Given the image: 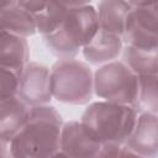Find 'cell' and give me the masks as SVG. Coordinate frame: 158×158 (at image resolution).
<instances>
[{"label":"cell","instance_id":"cell-1","mask_svg":"<svg viewBox=\"0 0 158 158\" xmlns=\"http://www.w3.org/2000/svg\"><path fill=\"white\" fill-rule=\"evenodd\" d=\"M63 120L56 107H31L27 123L11 138L1 139L12 158H52L60 151Z\"/></svg>","mask_w":158,"mask_h":158},{"label":"cell","instance_id":"cell-2","mask_svg":"<svg viewBox=\"0 0 158 158\" xmlns=\"http://www.w3.org/2000/svg\"><path fill=\"white\" fill-rule=\"evenodd\" d=\"M100 28L98 10L89 2H69L59 27L43 37L49 52L59 59H74Z\"/></svg>","mask_w":158,"mask_h":158},{"label":"cell","instance_id":"cell-3","mask_svg":"<svg viewBox=\"0 0 158 158\" xmlns=\"http://www.w3.org/2000/svg\"><path fill=\"white\" fill-rule=\"evenodd\" d=\"M137 116L138 111L132 106L99 100L86 106L80 121L104 143L125 144L132 133Z\"/></svg>","mask_w":158,"mask_h":158},{"label":"cell","instance_id":"cell-4","mask_svg":"<svg viewBox=\"0 0 158 158\" xmlns=\"http://www.w3.org/2000/svg\"><path fill=\"white\" fill-rule=\"evenodd\" d=\"M52 95L69 105H86L94 95V73L88 63L58 59L51 68Z\"/></svg>","mask_w":158,"mask_h":158},{"label":"cell","instance_id":"cell-5","mask_svg":"<svg viewBox=\"0 0 158 158\" xmlns=\"http://www.w3.org/2000/svg\"><path fill=\"white\" fill-rule=\"evenodd\" d=\"M138 75L122 60L100 65L94 72V94L105 101L135 107Z\"/></svg>","mask_w":158,"mask_h":158},{"label":"cell","instance_id":"cell-6","mask_svg":"<svg viewBox=\"0 0 158 158\" xmlns=\"http://www.w3.org/2000/svg\"><path fill=\"white\" fill-rule=\"evenodd\" d=\"M123 44L142 51H158V1H130Z\"/></svg>","mask_w":158,"mask_h":158},{"label":"cell","instance_id":"cell-7","mask_svg":"<svg viewBox=\"0 0 158 158\" xmlns=\"http://www.w3.org/2000/svg\"><path fill=\"white\" fill-rule=\"evenodd\" d=\"M105 144L80 120L64 122L60 136V151L70 158H99Z\"/></svg>","mask_w":158,"mask_h":158},{"label":"cell","instance_id":"cell-8","mask_svg":"<svg viewBox=\"0 0 158 158\" xmlns=\"http://www.w3.org/2000/svg\"><path fill=\"white\" fill-rule=\"evenodd\" d=\"M17 98L30 107L48 105L52 100L51 69L38 62H30L21 73Z\"/></svg>","mask_w":158,"mask_h":158},{"label":"cell","instance_id":"cell-9","mask_svg":"<svg viewBox=\"0 0 158 158\" xmlns=\"http://www.w3.org/2000/svg\"><path fill=\"white\" fill-rule=\"evenodd\" d=\"M125 146L146 158L158 157V114L138 112Z\"/></svg>","mask_w":158,"mask_h":158},{"label":"cell","instance_id":"cell-10","mask_svg":"<svg viewBox=\"0 0 158 158\" xmlns=\"http://www.w3.org/2000/svg\"><path fill=\"white\" fill-rule=\"evenodd\" d=\"M123 40L121 36L99 28L93 41L86 44L81 53L88 63L94 65H102L114 60L123 51Z\"/></svg>","mask_w":158,"mask_h":158},{"label":"cell","instance_id":"cell-11","mask_svg":"<svg viewBox=\"0 0 158 158\" xmlns=\"http://www.w3.org/2000/svg\"><path fill=\"white\" fill-rule=\"evenodd\" d=\"M1 30L21 37H28L37 32L35 15L21 6L20 1L0 2Z\"/></svg>","mask_w":158,"mask_h":158},{"label":"cell","instance_id":"cell-12","mask_svg":"<svg viewBox=\"0 0 158 158\" xmlns=\"http://www.w3.org/2000/svg\"><path fill=\"white\" fill-rule=\"evenodd\" d=\"M31 107L20 98L0 100V141L11 139L28 121Z\"/></svg>","mask_w":158,"mask_h":158},{"label":"cell","instance_id":"cell-13","mask_svg":"<svg viewBox=\"0 0 158 158\" xmlns=\"http://www.w3.org/2000/svg\"><path fill=\"white\" fill-rule=\"evenodd\" d=\"M30 47L25 37L1 30L0 67L22 72L30 63Z\"/></svg>","mask_w":158,"mask_h":158},{"label":"cell","instance_id":"cell-14","mask_svg":"<svg viewBox=\"0 0 158 158\" xmlns=\"http://www.w3.org/2000/svg\"><path fill=\"white\" fill-rule=\"evenodd\" d=\"M100 28L122 37L127 15L131 10L130 1L105 0L96 6Z\"/></svg>","mask_w":158,"mask_h":158},{"label":"cell","instance_id":"cell-15","mask_svg":"<svg viewBox=\"0 0 158 158\" xmlns=\"http://www.w3.org/2000/svg\"><path fill=\"white\" fill-rule=\"evenodd\" d=\"M122 62L137 75L158 74V51H142L123 46Z\"/></svg>","mask_w":158,"mask_h":158},{"label":"cell","instance_id":"cell-16","mask_svg":"<svg viewBox=\"0 0 158 158\" xmlns=\"http://www.w3.org/2000/svg\"><path fill=\"white\" fill-rule=\"evenodd\" d=\"M135 109L138 112L158 114V74L138 75Z\"/></svg>","mask_w":158,"mask_h":158},{"label":"cell","instance_id":"cell-17","mask_svg":"<svg viewBox=\"0 0 158 158\" xmlns=\"http://www.w3.org/2000/svg\"><path fill=\"white\" fill-rule=\"evenodd\" d=\"M69 9V2H49L47 1L43 10L35 15L37 32L43 37L54 32L63 22Z\"/></svg>","mask_w":158,"mask_h":158},{"label":"cell","instance_id":"cell-18","mask_svg":"<svg viewBox=\"0 0 158 158\" xmlns=\"http://www.w3.org/2000/svg\"><path fill=\"white\" fill-rule=\"evenodd\" d=\"M21 73L22 72L0 67V100L17 96Z\"/></svg>","mask_w":158,"mask_h":158},{"label":"cell","instance_id":"cell-19","mask_svg":"<svg viewBox=\"0 0 158 158\" xmlns=\"http://www.w3.org/2000/svg\"><path fill=\"white\" fill-rule=\"evenodd\" d=\"M99 158H146V157L131 151L125 144L106 143Z\"/></svg>","mask_w":158,"mask_h":158},{"label":"cell","instance_id":"cell-20","mask_svg":"<svg viewBox=\"0 0 158 158\" xmlns=\"http://www.w3.org/2000/svg\"><path fill=\"white\" fill-rule=\"evenodd\" d=\"M20 4L22 7H25L27 11H30L32 15H36L41 10H43L47 1H20Z\"/></svg>","mask_w":158,"mask_h":158},{"label":"cell","instance_id":"cell-21","mask_svg":"<svg viewBox=\"0 0 158 158\" xmlns=\"http://www.w3.org/2000/svg\"><path fill=\"white\" fill-rule=\"evenodd\" d=\"M52 158H70V157H69V156H67L65 153H63L62 151H59V152H58V153H56Z\"/></svg>","mask_w":158,"mask_h":158}]
</instances>
